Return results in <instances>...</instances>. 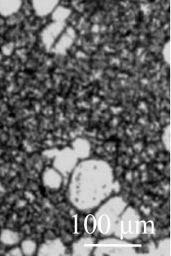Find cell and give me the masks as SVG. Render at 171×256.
I'll use <instances>...</instances> for the list:
<instances>
[{
    "instance_id": "cell-4",
    "label": "cell",
    "mask_w": 171,
    "mask_h": 256,
    "mask_svg": "<svg viewBox=\"0 0 171 256\" xmlns=\"http://www.w3.org/2000/svg\"><path fill=\"white\" fill-rule=\"evenodd\" d=\"M56 174L52 170H47L44 174V182L49 187H54L56 184Z\"/></svg>"
},
{
    "instance_id": "cell-3",
    "label": "cell",
    "mask_w": 171,
    "mask_h": 256,
    "mask_svg": "<svg viewBox=\"0 0 171 256\" xmlns=\"http://www.w3.org/2000/svg\"><path fill=\"white\" fill-rule=\"evenodd\" d=\"M18 240V236L10 230H4L1 234V241L4 244H9V245L15 244Z\"/></svg>"
},
{
    "instance_id": "cell-2",
    "label": "cell",
    "mask_w": 171,
    "mask_h": 256,
    "mask_svg": "<svg viewBox=\"0 0 171 256\" xmlns=\"http://www.w3.org/2000/svg\"><path fill=\"white\" fill-rule=\"evenodd\" d=\"M21 250L22 254H34V252L36 250L37 246L35 242H33L31 240H25L21 244Z\"/></svg>"
},
{
    "instance_id": "cell-1",
    "label": "cell",
    "mask_w": 171,
    "mask_h": 256,
    "mask_svg": "<svg viewBox=\"0 0 171 256\" xmlns=\"http://www.w3.org/2000/svg\"><path fill=\"white\" fill-rule=\"evenodd\" d=\"M20 0H0V13L7 14L14 12L19 6Z\"/></svg>"
}]
</instances>
